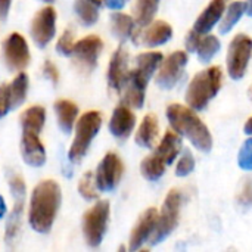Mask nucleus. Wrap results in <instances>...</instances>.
<instances>
[{"mask_svg": "<svg viewBox=\"0 0 252 252\" xmlns=\"http://www.w3.org/2000/svg\"><path fill=\"white\" fill-rule=\"evenodd\" d=\"M61 188L55 180H43L32 189L30 198L28 223L34 232H50L61 205Z\"/></svg>", "mask_w": 252, "mask_h": 252, "instance_id": "nucleus-1", "label": "nucleus"}, {"mask_svg": "<svg viewBox=\"0 0 252 252\" xmlns=\"http://www.w3.org/2000/svg\"><path fill=\"white\" fill-rule=\"evenodd\" d=\"M134 44H143L148 47H157L165 44L173 37V28L165 21H154L140 28L131 35Z\"/></svg>", "mask_w": 252, "mask_h": 252, "instance_id": "nucleus-13", "label": "nucleus"}, {"mask_svg": "<svg viewBox=\"0 0 252 252\" xmlns=\"http://www.w3.org/2000/svg\"><path fill=\"white\" fill-rule=\"evenodd\" d=\"M136 126V115L126 103L118 105L109 121V131L117 139H127Z\"/></svg>", "mask_w": 252, "mask_h": 252, "instance_id": "nucleus-17", "label": "nucleus"}, {"mask_svg": "<svg viewBox=\"0 0 252 252\" xmlns=\"http://www.w3.org/2000/svg\"><path fill=\"white\" fill-rule=\"evenodd\" d=\"M188 61H189L188 53L183 50H177V52L171 53L170 56H167L165 59H162V62L159 65V71L155 78V83L164 90L173 89L183 77Z\"/></svg>", "mask_w": 252, "mask_h": 252, "instance_id": "nucleus-9", "label": "nucleus"}, {"mask_svg": "<svg viewBox=\"0 0 252 252\" xmlns=\"http://www.w3.org/2000/svg\"><path fill=\"white\" fill-rule=\"evenodd\" d=\"M162 59H164V56H162L161 52H145V53H142V55H139L136 58L134 72L140 78H143L145 81L149 83V80L152 78L155 71L159 68Z\"/></svg>", "mask_w": 252, "mask_h": 252, "instance_id": "nucleus-23", "label": "nucleus"}, {"mask_svg": "<svg viewBox=\"0 0 252 252\" xmlns=\"http://www.w3.org/2000/svg\"><path fill=\"white\" fill-rule=\"evenodd\" d=\"M180 207H182V195L177 189H171L162 204L161 213L158 214L157 227L151 236V245H157L162 242L177 227L179 217H180Z\"/></svg>", "mask_w": 252, "mask_h": 252, "instance_id": "nucleus-5", "label": "nucleus"}, {"mask_svg": "<svg viewBox=\"0 0 252 252\" xmlns=\"http://www.w3.org/2000/svg\"><path fill=\"white\" fill-rule=\"evenodd\" d=\"M9 89H10V103H12V109H13V108H18L19 105H22L27 97L28 75L25 72H19L13 78V81L9 84Z\"/></svg>", "mask_w": 252, "mask_h": 252, "instance_id": "nucleus-32", "label": "nucleus"}, {"mask_svg": "<svg viewBox=\"0 0 252 252\" xmlns=\"http://www.w3.org/2000/svg\"><path fill=\"white\" fill-rule=\"evenodd\" d=\"M180 151H182V136L179 133H176L174 130H168L164 134L162 140L159 142V145L157 146L154 154L165 165H170L176 161Z\"/></svg>", "mask_w": 252, "mask_h": 252, "instance_id": "nucleus-20", "label": "nucleus"}, {"mask_svg": "<svg viewBox=\"0 0 252 252\" xmlns=\"http://www.w3.org/2000/svg\"><path fill=\"white\" fill-rule=\"evenodd\" d=\"M238 202L242 207H252V180H247L241 193L238 195Z\"/></svg>", "mask_w": 252, "mask_h": 252, "instance_id": "nucleus-39", "label": "nucleus"}, {"mask_svg": "<svg viewBox=\"0 0 252 252\" xmlns=\"http://www.w3.org/2000/svg\"><path fill=\"white\" fill-rule=\"evenodd\" d=\"M146 86H148V81L140 78L134 72V69L128 71L124 81H123L121 90H120V93H123V102L127 106L140 109L145 103Z\"/></svg>", "mask_w": 252, "mask_h": 252, "instance_id": "nucleus-15", "label": "nucleus"}, {"mask_svg": "<svg viewBox=\"0 0 252 252\" xmlns=\"http://www.w3.org/2000/svg\"><path fill=\"white\" fill-rule=\"evenodd\" d=\"M247 12V1H232L226 10V13L221 18L220 24V32L226 34L229 32L242 18V15Z\"/></svg>", "mask_w": 252, "mask_h": 252, "instance_id": "nucleus-29", "label": "nucleus"}, {"mask_svg": "<svg viewBox=\"0 0 252 252\" xmlns=\"http://www.w3.org/2000/svg\"><path fill=\"white\" fill-rule=\"evenodd\" d=\"M223 84V71L220 66H210L198 72L189 83L186 102L193 111H202L216 97Z\"/></svg>", "mask_w": 252, "mask_h": 252, "instance_id": "nucleus-3", "label": "nucleus"}, {"mask_svg": "<svg viewBox=\"0 0 252 252\" xmlns=\"http://www.w3.org/2000/svg\"><path fill=\"white\" fill-rule=\"evenodd\" d=\"M127 62H128V53L123 46H120L114 52V55L109 61V68H108V84L112 90H115L118 93H120L123 81L128 72Z\"/></svg>", "mask_w": 252, "mask_h": 252, "instance_id": "nucleus-19", "label": "nucleus"}, {"mask_svg": "<svg viewBox=\"0 0 252 252\" xmlns=\"http://www.w3.org/2000/svg\"><path fill=\"white\" fill-rule=\"evenodd\" d=\"M43 1H44V3H52L53 0H43Z\"/></svg>", "mask_w": 252, "mask_h": 252, "instance_id": "nucleus-48", "label": "nucleus"}, {"mask_svg": "<svg viewBox=\"0 0 252 252\" xmlns=\"http://www.w3.org/2000/svg\"><path fill=\"white\" fill-rule=\"evenodd\" d=\"M74 34L69 30H66L56 41V50L63 56H71L74 52Z\"/></svg>", "mask_w": 252, "mask_h": 252, "instance_id": "nucleus-36", "label": "nucleus"}, {"mask_svg": "<svg viewBox=\"0 0 252 252\" xmlns=\"http://www.w3.org/2000/svg\"><path fill=\"white\" fill-rule=\"evenodd\" d=\"M157 221H158V210L157 208H148L139 217V220L130 235V241H128L130 251L140 250L142 245L151 239V236L157 227Z\"/></svg>", "mask_w": 252, "mask_h": 252, "instance_id": "nucleus-14", "label": "nucleus"}, {"mask_svg": "<svg viewBox=\"0 0 252 252\" xmlns=\"http://www.w3.org/2000/svg\"><path fill=\"white\" fill-rule=\"evenodd\" d=\"M103 49V41L99 35L90 34L86 35L84 38L78 40L74 44V52L72 56L75 58V62L84 69V71H92L96 66L97 58Z\"/></svg>", "mask_w": 252, "mask_h": 252, "instance_id": "nucleus-12", "label": "nucleus"}, {"mask_svg": "<svg viewBox=\"0 0 252 252\" xmlns=\"http://www.w3.org/2000/svg\"><path fill=\"white\" fill-rule=\"evenodd\" d=\"M100 127L102 115L99 111H87L78 118V121L75 123V137L68 151V158L71 161H80L86 155L92 140L96 137Z\"/></svg>", "mask_w": 252, "mask_h": 252, "instance_id": "nucleus-4", "label": "nucleus"}, {"mask_svg": "<svg viewBox=\"0 0 252 252\" xmlns=\"http://www.w3.org/2000/svg\"><path fill=\"white\" fill-rule=\"evenodd\" d=\"M22 214H24V198H16L15 207L12 208V213L6 223V244L10 247L13 242H16L18 235L21 232V223H22Z\"/></svg>", "mask_w": 252, "mask_h": 252, "instance_id": "nucleus-26", "label": "nucleus"}, {"mask_svg": "<svg viewBox=\"0 0 252 252\" xmlns=\"http://www.w3.org/2000/svg\"><path fill=\"white\" fill-rule=\"evenodd\" d=\"M56 32V10L52 6L40 9L31 21V37L38 47H46Z\"/></svg>", "mask_w": 252, "mask_h": 252, "instance_id": "nucleus-10", "label": "nucleus"}, {"mask_svg": "<svg viewBox=\"0 0 252 252\" xmlns=\"http://www.w3.org/2000/svg\"><path fill=\"white\" fill-rule=\"evenodd\" d=\"M123 173H124V164L121 158L114 152L106 154L99 162L96 174H94V182H96L97 189L100 192L114 190L118 186L123 177Z\"/></svg>", "mask_w": 252, "mask_h": 252, "instance_id": "nucleus-8", "label": "nucleus"}, {"mask_svg": "<svg viewBox=\"0 0 252 252\" xmlns=\"http://www.w3.org/2000/svg\"><path fill=\"white\" fill-rule=\"evenodd\" d=\"M247 13L248 16H252V0H247Z\"/></svg>", "mask_w": 252, "mask_h": 252, "instance_id": "nucleus-46", "label": "nucleus"}, {"mask_svg": "<svg viewBox=\"0 0 252 252\" xmlns=\"http://www.w3.org/2000/svg\"><path fill=\"white\" fill-rule=\"evenodd\" d=\"M21 155L22 159L30 167H43L46 162V149L35 133H25L22 131L21 137Z\"/></svg>", "mask_w": 252, "mask_h": 252, "instance_id": "nucleus-16", "label": "nucleus"}, {"mask_svg": "<svg viewBox=\"0 0 252 252\" xmlns=\"http://www.w3.org/2000/svg\"><path fill=\"white\" fill-rule=\"evenodd\" d=\"M44 120H46V112H44L43 106H40V105L30 106L28 109H25L21 114L22 131L40 134L43 130V126H44Z\"/></svg>", "mask_w": 252, "mask_h": 252, "instance_id": "nucleus-24", "label": "nucleus"}, {"mask_svg": "<svg viewBox=\"0 0 252 252\" xmlns=\"http://www.w3.org/2000/svg\"><path fill=\"white\" fill-rule=\"evenodd\" d=\"M9 186H10V190L16 198H25V183H24V179L18 174L12 176L10 180H9Z\"/></svg>", "mask_w": 252, "mask_h": 252, "instance_id": "nucleus-38", "label": "nucleus"}, {"mask_svg": "<svg viewBox=\"0 0 252 252\" xmlns=\"http://www.w3.org/2000/svg\"><path fill=\"white\" fill-rule=\"evenodd\" d=\"M227 3H229V0H211L210 4L198 16V19L193 25V30H196L201 34L210 32L216 27V24L223 18Z\"/></svg>", "mask_w": 252, "mask_h": 252, "instance_id": "nucleus-18", "label": "nucleus"}, {"mask_svg": "<svg viewBox=\"0 0 252 252\" xmlns=\"http://www.w3.org/2000/svg\"><path fill=\"white\" fill-rule=\"evenodd\" d=\"M103 4L112 10H120L124 7L126 4V0H103Z\"/></svg>", "mask_w": 252, "mask_h": 252, "instance_id": "nucleus-42", "label": "nucleus"}, {"mask_svg": "<svg viewBox=\"0 0 252 252\" xmlns=\"http://www.w3.org/2000/svg\"><path fill=\"white\" fill-rule=\"evenodd\" d=\"M97 186H96V182H94V174L92 171H87L81 179H80V183H78V192L80 195L86 199V201H94L99 198V193H97Z\"/></svg>", "mask_w": 252, "mask_h": 252, "instance_id": "nucleus-33", "label": "nucleus"}, {"mask_svg": "<svg viewBox=\"0 0 252 252\" xmlns=\"http://www.w3.org/2000/svg\"><path fill=\"white\" fill-rule=\"evenodd\" d=\"M12 0H0V19H6L10 10Z\"/></svg>", "mask_w": 252, "mask_h": 252, "instance_id": "nucleus-43", "label": "nucleus"}, {"mask_svg": "<svg viewBox=\"0 0 252 252\" xmlns=\"http://www.w3.org/2000/svg\"><path fill=\"white\" fill-rule=\"evenodd\" d=\"M159 6V0H136L134 4V22L143 28L148 24H151L154 21V16L157 15Z\"/></svg>", "mask_w": 252, "mask_h": 252, "instance_id": "nucleus-27", "label": "nucleus"}, {"mask_svg": "<svg viewBox=\"0 0 252 252\" xmlns=\"http://www.w3.org/2000/svg\"><path fill=\"white\" fill-rule=\"evenodd\" d=\"M220 46H221L220 40L216 35H204L202 34L195 52H196L199 61L207 63L217 55V52L220 50Z\"/></svg>", "mask_w": 252, "mask_h": 252, "instance_id": "nucleus-31", "label": "nucleus"}, {"mask_svg": "<svg viewBox=\"0 0 252 252\" xmlns=\"http://www.w3.org/2000/svg\"><path fill=\"white\" fill-rule=\"evenodd\" d=\"M165 167H167V165H165L155 154H152V155L146 157V158L142 161V164H140V173H142V176H143L146 180H149V182H157V180H159V179L164 176Z\"/></svg>", "mask_w": 252, "mask_h": 252, "instance_id": "nucleus-30", "label": "nucleus"}, {"mask_svg": "<svg viewBox=\"0 0 252 252\" xmlns=\"http://www.w3.org/2000/svg\"><path fill=\"white\" fill-rule=\"evenodd\" d=\"M6 211H7V208H6V202H4L3 196L0 195V219H3V217L6 216Z\"/></svg>", "mask_w": 252, "mask_h": 252, "instance_id": "nucleus-44", "label": "nucleus"}, {"mask_svg": "<svg viewBox=\"0 0 252 252\" xmlns=\"http://www.w3.org/2000/svg\"><path fill=\"white\" fill-rule=\"evenodd\" d=\"M195 168V158L190 154V151H185L183 155L180 157L177 167H176V176L179 177H186L189 176Z\"/></svg>", "mask_w": 252, "mask_h": 252, "instance_id": "nucleus-35", "label": "nucleus"}, {"mask_svg": "<svg viewBox=\"0 0 252 252\" xmlns=\"http://www.w3.org/2000/svg\"><path fill=\"white\" fill-rule=\"evenodd\" d=\"M248 94H250V99H251V102H252V84H251V87H250V92H248Z\"/></svg>", "mask_w": 252, "mask_h": 252, "instance_id": "nucleus-47", "label": "nucleus"}, {"mask_svg": "<svg viewBox=\"0 0 252 252\" xmlns=\"http://www.w3.org/2000/svg\"><path fill=\"white\" fill-rule=\"evenodd\" d=\"M103 4V0H75L74 9L83 25H94L99 19V7Z\"/></svg>", "mask_w": 252, "mask_h": 252, "instance_id": "nucleus-25", "label": "nucleus"}, {"mask_svg": "<svg viewBox=\"0 0 252 252\" xmlns=\"http://www.w3.org/2000/svg\"><path fill=\"white\" fill-rule=\"evenodd\" d=\"M109 202L99 201L90 210L86 211L83 217V232L89 247L96 248L100 245L109 220Z\"/></svg>", "mask_w": 252, "mask_h": 252, "instance_id": "nucleus-6", "label": "nucleus"}, {"mask_svg": "<svg viewBox=\"0 0 252 252\" xmlns=\"http://www.w3.org/2000/svg\"><path fill=\"white\" fill-rule=\"evenodd\" d=\"M167 120L171 128L182 137H186L198 151L210 152L213 148V136L208 127L196 115L192 108L173 103L167 108Z\"/></svg>", "mask_w": 252, "mask_h": 252, "instance_id": "nucleus-2", "label": "nucleus"}, {"mask_svg": "<svg viewBox=\"0 0 252 252\" xmlns=\"http://www.w3.org/2000/svg\"><path fill=\"white\" fill-rule=\"evenodd\" d=\"M201 32H198L196 30H190L189 32H188V35H186V49H188V52H193L195 53V50H196V46H198V43H199V38H201Z\"/></svg>", "mask_w": 252, "mask_h": 252, "instance_id": "nucleus-40", "label": "nucleus"}, {"mask_svg": "<svg viewBox=\"0 0 252 252\" xmlns=\"http://www.w3.org/2000/svg\"><path fill=\"white\" fill-rule=\"evenodd\" d=\"M244 131H245V134L252 136V117L247 121V124H245V127H244Z\"/></svg>", "mask_w": 252, "mask_h": 252, "instance_id": "nucleus-45", "label": "nucleus"}, {"mask_svg": "<svg viewBox=\"0 0 252 252\" xmlns=\"http://www.w3.org/2000/svg\"><path fill=\"white\" fill-rule=\"evenodd\" d=\"M12 108L10 103V89L9 84L0 86V118H3Z\"/></svg>", "mask_w": 252, "mask_h": 252, "instance_id": "nucleus-37", "label": "nucleus"}, {"mask_svg": "<svg viewBox=\"0 0 252 252\" xmlns=\"http://www.w3.org/2000/svg\"><path fill=\"white\" fill-rule=\"evenodd\" d=\"M53 109L58 118V124L63 133H71L78 117V108L74 102L66 99H59L53 103Z\"/></svg>", "mask_w": 252, "mask_h": 252, "instance_id": "nucleus-21", "label": "nucleus"}, {"mask_svg": "<svg viewBox=\"0 0 252 252\" xmlns=\"http://www.w3.org/2000/svg\"><path fill=\"white\" fill-rule=\"evenodd\" d=\"M238 165L245 171H252V137L247 139L241 146L238 154Z\"/></svg>", "mask_w": 252, "mask_h": 252, "instance_id": "nucleus-34", "label": "nucleus"}, {"mask_svg": "<svg viewBox=\"0 0 252 252\" xmlns=\"http://www.w3.org/2000/svg\"><path fill=\"white\" fill-rule=\"evenodd\" d=\"M43 72H44V75H46L53 84H56V83L59 81V71H58V68L55 66L53 62H50V61L44 62V65H43Z\"/></svg>", "mask_w": 252, "mask_h": 252, "instance_id": "nucleus-41", "label": "nucleus"}, {"mask_svg": "<svg viewBox=\"0 0 252 252\" xmlns=\"http://www.w3.org/2000/svg\"><path fill=\"white\" fill-rule=\"evenodd\" d=\"M3 55L7 68L12 71H21L30 63V49L19 32H12L4 38Z\"/></svg>", "mask_w": 252, "mask_h": 252, "instance_id": "nucleus-11", "label": "nucleus"}, {"mask_svg": "<svg viewBox=\"0 0 252 252\" xmlns=\"http://www.w3.org/2000/svg\"><path fill=\"white\" fill-rule=\"evenodd\" d=\"M158 134H159V124H158V120L154 114H148L145 115V118L142 120L139 128H137V133H136V143L142 148H154L157 139H158Z\"/></svg>", "mask_w": 252, "mask_h": 252, "instance_id": "nucleus-22", "label": "nucleus"}, {"mask_svg": "<svg viewBox=\"0 0 252 252\" xmlns=\"http://www.w3.org/2000/svg\"><path fill=\"white\" fill-rule=\"evenodd\" d=\"M252 56V38L247 34L233 37L227 50V72L230 78L241 80L248 68Z\"/></svg>", "mask_w": 252, "mask_h": 252, "instance_id": "nucleus-7", "label": "nucleus"}, {"mask_svg": "<svg viewBox=\"0 0 252 252\" xmlns=\"http://www.w3.org/2000/svg\"><path fill=\"white\" fill-rule=\"evenodd\" d=\"M134 19L123 12H115L111 15V28L112 32L120 40H127L134 34Z\"/></svg>", "mask_w": 252, "mask_h": 252, "instance_id": "nucleus-28", "label": "nucleus"}]
</instances>
